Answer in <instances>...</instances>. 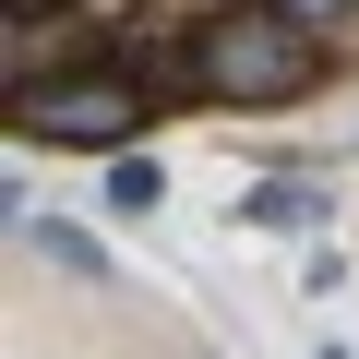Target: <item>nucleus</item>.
<instances>
[{"instance_id":"1","label":"nucleus","mask_w":359,"mask_h":359,"mask_svg":"<svg viewBox=\"0 0 359 359\" xmlns=\"http://www.w3.org/2000/svg\"><path fill=\"white\" fill-rule=\"evenodd\" d=\"M311 72H323V36L311 25H287L276 0L264 13H204L192 25V84L204 96H228V108H276V96H311Z\"/></svg>"},{"instance_id":"2","label":"nucleus","mask_w":359,"mask_h":359,"mask_svg":"<svg viewBox=\"0 0 359 359\" xmlns=\"http://www.w3.org/2000/svg\"><path fill=\"white\" fill-rule=\"evenodd\" d=\"M36 144H120V132H144V84L132 72H60V84H25V108H13Z\"/></svg>"},{"instance_id":"3","label":"nucleus","mask_w":359,"mask_h":359,"mask_svg":"<svg viewBox=\"0 0 359 359\" xmlns=\"http://www.w3.org/2000/svg\"><path fill=\"white\" fill-rule=\"evenodd\" d=\"M240 228L299 240V228H323V192H311V180H252V192H240Z\"/></svg>"},{"instance_id":"4","label":"nucleus","mask_w":359,"mask_h":359,"mask_svg":"<svg viewBox=\"0 0 359 359\" xmlns=\"http://www.w3.org/2000/svg\"><path fill=\"white\" fill-rule=\"evenodd\" d=\"M156 192H168L156 156H120V168H108V216H156Z\"/></svg>"},{"instance_id":"5","label":"nucleus","mask_w":359,"mask_h":359,"mask_svg":"<svg viewBox=\"0 0 359 359\" xmlns=\"http://www.w3.org/2000/svg\"><path fill=\"white\" fill-rule=\"evenodd\" d=\"M25 228H36V240H48V252H60L72 276H96V240H84V228H48V216H25Z\"/></svg>"},{"instance_id":"6","label":"nucleus","mask_w":359,"mask_h":359,"mask_svg":"<svg viewBox=\"0 0 359 359\" xmlns=\"http://www.w3.org/2000/svg\"><path fill=\"white\" fill-rule=\"evenodd\" d=\"M276 13H287V25H311V36H323V25H347V0H276Z\"/></svg>"},{"instance_id":"7","label":"nucleus","mask_w":359,"mask_h":359,"mask_svg":"<svg viewBox=\"0 0 359 359\" xmlns=\"http://www.w3.org/2000/svg\"><path fill=\"white\" fill-rule=\"evenodd\" d=\"M0 13H13V25H25V13H48V0H0Z\"/></svg>"},{"instance_id":"8","label":"nucleus","mask_w":359,"mask_h":359,"mask_svg":"<svg viewBox=\"0 0 359 359\" xmlns=\"http://www.w3.org/2000/svg\"><path fill=\"white\" fill-rule=\"evenodd\" d=\"M323 359H347V347H323Z\"/></svg>"}]
</instances>
